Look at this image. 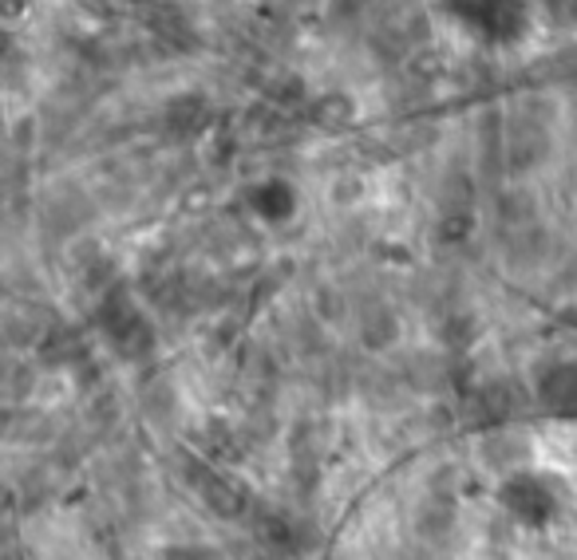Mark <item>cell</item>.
<instances>
[{"instance_id":"6da1fadb","label":"cell","mask_w":577,"mask_h":560,"mask_svg":"<svg viewBox=\"0 0 577 560\" xmlns=\"http://www.w3.org/2000/svg\"><path fill=\"white\" fill-rule=\"evenodd\" d=\"M499 501L511 509L523 525H545V521L557 513L554 489H550L545 478L534 474V470H518V474L506 478L499 489Z\"/></svg>"}]
</instances>
